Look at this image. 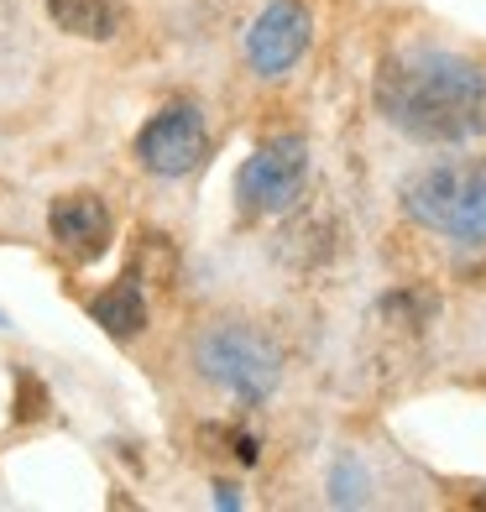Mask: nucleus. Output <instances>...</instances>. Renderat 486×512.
I'll return each instance as SVG.
<instances>
[{
  "label": "nucleus",
  "mask_w": 486,
  "mask_h": 512,
  "mask_svg": "<svg viewBox=\"0 0 486 512\" xmlns=\"http://www.w3.org/2000/svg\"><path fill=\"white\" fill-rule=\"evenodd\" d=\"M304 183H309V142L304 136H277V142H262L241 162L236 173V199L246 215H283L304 199Z\"/></svg>",
  "instance_id": "20e7f679"
},
{
  "label": "nucleus",
  "mask_w": 486,
  "mask_h": 512,
  "mask_svg": "<svg viewBox=\"0 0 486 512\" xmlns=\"http://www.w3.org/2000/svg\"><path fill=\"white\" fill-rule=\"evenodd\" d=\"M403 209L424 230L460 246H486V168L439 162L403 183Z\"/></svg>",
  "instance_id": "f03ea898"
},
{
  "label": "nucleus",
  "mask_w": 486,
  "mask_h": 512,
  "mask_svg": "<svg viewBox=\"0 0 486 512\" xmlns=\"http://www.w3.org/2000/svg\"><path fill=\"white\" fill-rule=\"evenodd\" d=\"M48 387H42L32 371H16V403H11V418L16 424H37V418H48Z\"/></svg>",
  "instance_id": "9d476101"
},
{
  "label": "nucleus",
  "mask_w": 486,
  "mask_h": 512,
  "mask_svg": "<svg viewBox=\"0 0 486 512\" xmlns=\"http://www.w3.org/2000/svg\"><path fill=\"white\" fill-rule=\"evenodd\" d=\"M335 502L340 507H356V502H366V471H356V460L351 455H340V465H335Z\"/></svg>",
  "instance_id": "9b49d317"
},
{
  "label": "nucleus",
  "mask_w": 486,
  "mask_h": 512,
  "mask_svg": "<svg viewBox=\"0 0 486 512\" xmlns=\"http://www.w3.org/2000/svg\"><path fill=\"white\" fill-rule=\"evenodd\" d=\"M0 324H6V314H0Z\"/></svg>",
  "instance_id": "ddd939ff"
},
{
  "label": "nucleus",
  "mask_w": 486,
  "mask_h": 512,
  "mask_svg": "<svg viewBox=\"0 0 486 512\" xmlns=\"http://www.w3.org/2000/svg\"><path fill=\"white\" fill-rule=\"evenodd\" d=\"M309 42H314V16L304 0H267L262 16L246 32V63L262 79H277L309 53Z\"/></svg>",
  "instance_id": "423d86ee"
},
{
  "label": "nucleus",
  "mask_w": 486,
  "mask_h": 512,
  "mask_svg": "<svg viewBox=\"0 0 486 512\" xmlns=\"http://www.w3.org/2000/svg\"><path fill=\"white\" fill-rule=\"evenodd\" d=\"M377 110L413 142H471L486 131V68L460 53H398L377 74Z\"/></svg>",
  "instance_id": "f257e3e1"
},
{
  "label": "nucleus",
  "mask_w": 486,
  "mask_h": 512,
  "mask_svg": "<svg viewBox=\"0 0 486 512\" xmlns=\"http://www.w3.org/2000/svg\"><path fill=\"white\" fill-rule=\"evenodd\" d=\"M194 366L204 382H215L220 392H230L236 403L257 408L272 398L277 387V351L272 340L246 330V324H210L194 345Z\"/></svg>",
  "instance_id": "7ed1b4c3"
},
{
  "label": "nucleus",
  "mask_w": 486,
  "mask_h": 512,
  "mask_svg": "<svg viewBox=\"0 0 486 512\" xmlns=\"http://www.w3.org/2000/svg\"><path fill=\"white\" fill-rule=\"evenodd\" d=\"M215 502L220 507H241V492H236V486H215Z\"/></svg>",
  "instance_id": "f8f14e48"
},
{
  "label": "nucleus",
  "mask_w": 486,
  "mask_h": 512,
  "mask_svg": "<svg viewBox=\"0 0 486 512\" xmlns=\"http://www.w3.org/2000/svg\"><path fill=\"white\" fill-rule=\"evenodd\" d=\"M48 230L58 251H68L74 262H100L115 241V220H110V204L95 189H74V194H58L48 209Z\"/></svg>",
  "instance_id": "0eeeda50"
},
{
  "label": "nucleus",
  "mask_w": 486,
  "mask_h": 512,
  "mask_svg": "<svg viewBox=\"0 0 486 512\" xmlns=\"http://www.w3.org/2000/svg\"><path fill=\"white\" fill-rule=\"evenodd\" d=\"M204 157H210V131H204L199 105H189V100L162 105L152 121L136 131V162L157 178H183V173H194Z\"/></svg>",
  "instance_id": "39448f33"
},
{
  "label": "nucleus",
  "mask_w": 486,
  "mask_h": 512,
  "mask_svg": "<svg viewBox=\"0 0 486 512\" xmlns=\"http://www.w3.org/2000/svg\"><path fill=\"white\" fill-rule=\"evenodd\" d=\"M42 6H48V16L58 21V32L84 37V42L115 37V21H121L115 0H42Z\"/></svg>",
  "instance_id": "1a4fd4ad"
},
{
  "label": "nucleus",
  "mask_w": 486,
  "mask_h": 512,
  "mask_svg": "<svg viewBox=\"0 0 486 512\" xmlns=\"http://www.w3.org/2000/svg\"><path fill=\"white\" fill-rule=\"evenodd\" d=\"M89 319L100 324V330L110 340H131L147 330V293L136 277H115L110 288H100L95 298H89Z\"/></svg>",
  "instance_id": "6e6552de"
}]
</instances>
